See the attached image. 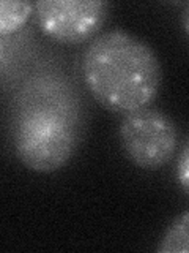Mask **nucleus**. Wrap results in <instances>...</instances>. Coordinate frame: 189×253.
I'll use <instances>...</instances> for the list:
<instances>
[{"label":"nucleus","mask_w":189,"mask_h":253,"mask_svg":"<svg viewBox=\"0 0 189 253\" xmlns=\"http://www.w3.org/2000/svg\"><path fill=\"white\" fill-rule=\"evenodd\" d=\"M85 87L102 108L117 114L152 105L161 87L162 70L153 47L126 30L96 35L82 55Z\"/></svg>","instance_id":"obj_1"},{"label":"nucleus","mask_w":189,"mask_h":253,"mask_svg":"<svg viewBox=\"0 0 189 253\" xmlns=\"http://www.w3.org/2000/svg\"><path fill=\"white\" fill-rule=\"evenodd\" d=\"M81 136L76 98L57 83L41 81L26 90L16 114L13 144L26 168L54 172L74 155Z\"/></svg>","instance_id":"obj_2"},{"label":"nucleus","mask_w":189,"mask_h":253,"mask_svg":"<svg viewBox=\"0 0 189 253\" xmlns=\"http://www.w3.org/2000/svg\"><path fill=\"white\" fill-rule=\"evenodd\" d=\"M118 141L132 165L155 171L175 157L178 130L164 111L145 106L123 116L118 126Z\"/></svg>","instance_id":"obj_3"},{"label":"nucleus","mask_w":189,"mask_h":253,"mask_svg":"<svg viewBox=\"0 0 189 253\" xmlns=\"http://www.w3.org/2000/svg\"><path fill=\"white\" fill-rule=\"evenodd\" d=\"M109 8L106 0H41L35 3L33 14L46 37L63 44H77L99 35Z\"/></svg>","instance_id":"obj_4"},{"label":"nucleus","mask_w":189,"mask_h":253,"mask_svg":"<svg viewBox=\"0 0 189 253\" xmlns=\"http://www.w3.org/2000/svg\"><path fill=\"white\" fill-rule=\"evenodd\" d=\"M156 250L159 253H189V211L173 218L162 233Z\"/></svg>","instance_id":"obj_5"},{"label":"nucleus","mask_w":189,"mask_h":253,"mask_svg":"<svg viewBox=\"0 0 189 253\" xmlns=\"http://www.w3.org/2000/svg\"><path fill=\"white\" fill-rule=\"evenodd\" d=\"M35 13V3L29 0H3L0 3V34L8 35L19 30Z\"/></svg>","instance_id":"obj_6"},{"label":"nucleus","mask_w":189,"mask_h":253,"mask_svg":"<svg viewBox=\"0 0 189 253\" xmlns=\"http://www.w3.org/2000/svg\"><path fill=\"white\" fill-rule=\"evenodd\" d=\"M177 180L180 187L183 188V192L189 196V139L185 144V147L181 149V152L177 158Z\"/></svg>","instance_id":"obj_7"},{"label":"nucleus","mask_w":189,"mask_h":253,"mask_svg":"<svg viewBox=\"0 0 189 253\" xmlns=\"http://www.w3.org/2000/svg\"><path fill=\"white\" fill-rule=\"evenodd\" d=\"M181 26H183L186 35L189 37V3H186L183 11H181Z\"/></svg>","instance_id":"obj_8"}]
</instances>
